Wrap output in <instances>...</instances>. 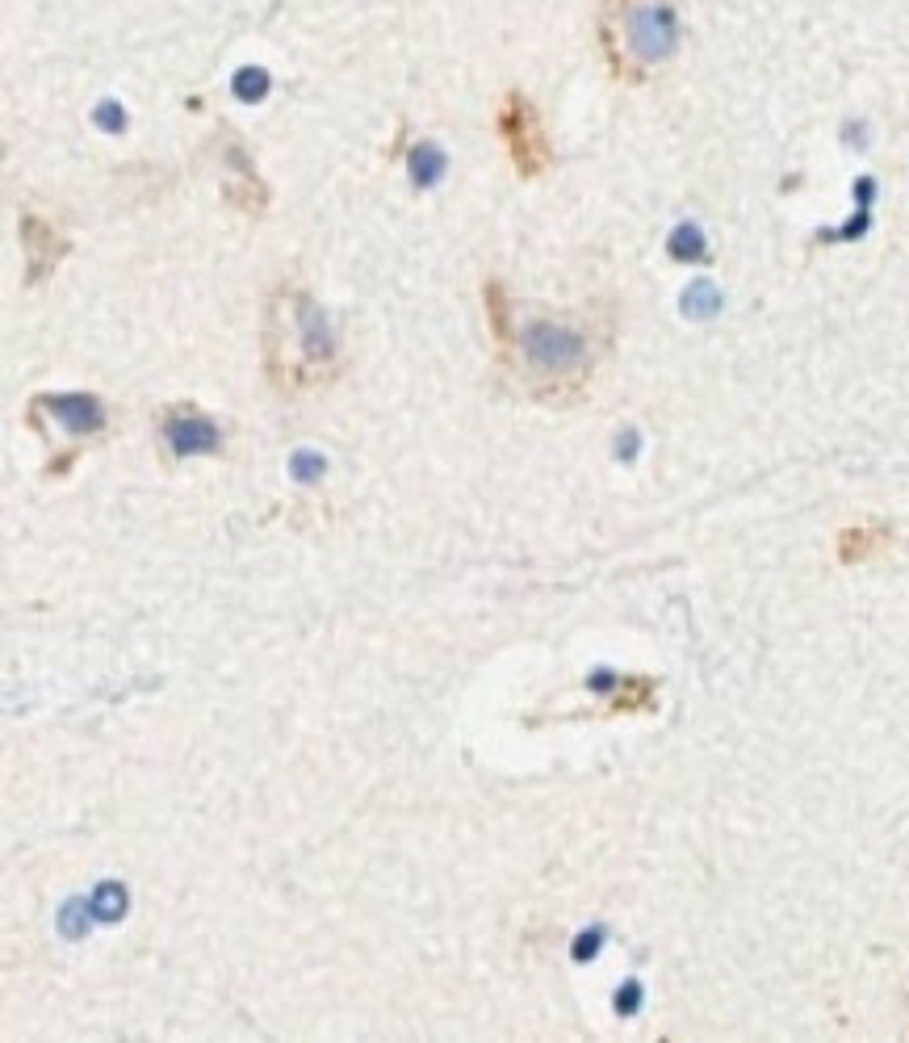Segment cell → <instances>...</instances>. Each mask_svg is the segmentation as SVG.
<instances>
[{"label": "cell", "mask_w": 909, "mask_h": 1043, "mask_svg": "<svg viewBox=\"0 0 909 1043\" xmlns=\"http://www.w3.org/2000/svg\"><path fill=\"white\" fill-rule=\"evenodd\" d=\"M483 302H487V323H490V335H495V348L504 353L511 344V332H516L511 298L508 290H504V281H487V286H483Z\"/></svg>", "instance_id": "obj_10"}, {"label": "cell", "mask_w": 909, "mask_h": 1043, "mask_svg": "<svg viewBox=\"0 0 909 1043\" xmlns=\"http://www.w3.org/2000/svg\"><path fill=\"white\" fill-rule=\"evenodd\" d=\"M155 428H160V440H164V449H169L172 458H190V453L210 458V453L223 449L218 423H214L202 407H193V402H172V407H164L160 419H155Z\"/></svg>", "instance_id": "obj_5"}, {"label": "cell", "mask_w": 909, "mask_h": 1043, "mask_svg": "<svg viewBox=\"0 0 909 1043\" xmlns=\"http://www.w3.org/2000/svg\"><path fill=\"white\" fill-rule=\"evenodd\" d=\"M613 323L587 314H537L516 323L511 344L499 353L504 365L516 369V377L524 381V390L550 402H566V398L583 395L592 386L595 365L608 348Z\"/></svg>", "instance_id": "obj_1"}, {"label": "cell", "mask_w": 909, "mask_h": 1043, "mask_svg": "<svg viewBox=\"0 0 909 1043\" xmlns=\"http://www.w3.org/2000/svg\"><path fill=\"white\" fill-rule=\"evenodd\" d=\"M650 705H654L650 679H625V684H620V696L613 700V712H637V709H650Z\"/></svg>", "instance_id": "obj_11"}, {"label": "cell", "mask_w": 909, "mask_h": 1043, "mask_svg": "<svg viewBox=\"0 0 909 1043\" xmlns=\"http://www.w3.org/2000/svg\"><path fill=\"white\" fill-rule=\"evenodd\" d=\"M888 545H892V528L888 524H876V520H859V524H846L843 533H838V562L855 566V562H867V558H876V553H885Z\"/></svg>", "instance_id": "obj_9"}, {"label": "cell", "mask_w": 909, "mask_h": 1043, "mask_svg": "<svg viewBox=\"0 0 909 1043\" xmlns=\"http://www.w3.org/2000/svg\"><path fill=\"white\" fill-rule=\"evenodd\" d=\"M599 51L620 84L650 80L679 51L675 0H599Z\"/></svg>", "instance_id": "obj_3"}, {"label": "cell", "mask_w": 909, "mask_h": 1043, "mask_svg": "<svg viewBox=\"0 0 909 1043\" xmlns=\"http://www.w3.org/2000/svg\"><path fill=\"white\" fill-rule=\"evenodd\" d=\"M22 251H25V286H39V281H46V277L55 272V265L67 256L64 230L55 227L51 218H43V214L25 209L22 214Z\"/></svg>", "instance_id": "obj_6"}, {"label": "cell", "mask_w": 909, "mask_h": 1043, "mask_svg": "<svg viewBox=\"0 0 909 1043\" xmlns=\"http://www.w3.org/2000/svg\"><path fill=\"white\" fill-rule=\"evenodd\" d=\"M30 402L46 407L51 419H59V428L76 440L97 437V432L106 428V407L93 395H39V398H30Z\"/></svg>", "instance_id": "obj_7"}, {"label": "cell", "mask_w": 909, "mask_h": 1043, "mask_svg": "<svg viewBox=\"0 0 909 1043\" xmlns=\"http://www.w3.org/2000/svg\"><path fill=\"white\" fill-rule=\"evenodd\" d=\"M260 348H264V374L281 395L315 390L339 374V340L332 332V319L297 281H277L269 293Z\"/></svg>", "instance_id": "obj_2"}, {"label": "cell", "mask_w": 909, "mask_h": 1043, "mask_svg": "<svg viewBox=\"0 0 909 1043\" xmlns=\"http://www.w3.org/2000/svg\"><path fill=\"white\" fill-rule=\"evenodd\" d=\"M227 164L235 168V181H227L223 185V197L231 202L235 209H244V214H264V206H269V189H264V181L256 176L252 160H248V151L235 143L227 147V155H223Z\"/></svg>", "instance_id": "obj_8"}, {"label": "cell", "mask_w": 909, "mask_h": 1043, "mask_svg": "<svg viewBox=\"0 0 909 1043\" xmlns=\"http://www.w3.org/2000/svg\"><path fill=\"white\" fill-rule=\"evenodd\" d=\"M495 126H499V139H504V147H508L516 176L537 181L541 172H550V164H553L550 135H545V122H541L537 105H532L520 88H511L508 97L499 101Z\"/></svg>", "instance_id": "obj_4"}]
</instances>
